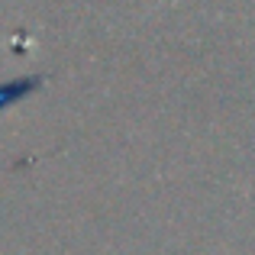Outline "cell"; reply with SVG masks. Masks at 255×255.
I'll return each mask as SVG.
<instances>
[{"label": "cell", "mask_w": 255, "mask_h": 255, "mask_svg": "<svg viewBox=\"0 0 255 255\" xmlns=\"http://www.w3.org/2000/svg\"><path fill=\"white\" fill-rule=\"evenodd\" d=\"M29 91H36V81H13V84H3L0 87V107L13 104V100L26 97Z\"/></svg>", "instance_id": "1"}]
</instances>
